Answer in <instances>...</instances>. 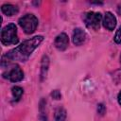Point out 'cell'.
<instances>
[{"label":"cell","mask_w":121,"mask_h":121,"mask_svg":"<svg viewBox=\"0 0 121 121\" xmlns=\"http://www.w3.org/2000/svg\"><path fill=\"white\" fill-rule=\"evenodd\" d=\"M1 43L4 45L16 44L19 42V38L17 36V27L15 24L9 23L5 26L1 30Z\"/></svg>","instance_id":"2"},{"label":"cell","mask_w":121,"mask_h":121,"mask_svg":"<svg viewBox=\"0 0 121 121\" xmlns=\"http://www.w3.org/2000/svg\"><path fill=\"white\" fill-rule=\"evenodd\" d=\"M86 33L83 29L78 27V28H75L74 31H73V36H72V39H73V43L74 44L76 45H81L85 40H86Z\"/></svg>","instance_id":"8"},{"label":"cell","mask_w":121,"mask_h":121,"mask_svg":"<svg viewBox=\"0 0 121 121\" xmlns=\"http://www.w3.org/2000/svg\"><path fill=\"white\" fill-rule=\"evenodd\" d=\"M11 93H12V95H13L14 100L18 101L22 97V95L24 94V90H23V88H21L19 86H14L11 89Z\"/></svg>","instance_id":"12"},{"label":"cell","mask_w":121,"mask_h":121,"mask_svg":"<svg viewBox=\"0 0 121 121\" xmlns=\"http://www.w3.org/2000/svg\"><path fill=\"white\" fill-rule=\"evenodd\" d=\"M120 63H121V56H120Z\"/></svg>","instance_id":"18"},{"label":"cell","mask_w":121,"mask_h":121,"mask_svg":"<svg viewBox=\"0 0 121 121\" xmlns=\"http://www.w3.org/2000/svg\"><path fill=\"white\" fill-rule=\"evenodd\" d=\"M1 10L5 15L12 16V15H14L18 12L19 9H18L17 6H14V5H11V4H5L1 7Z\"/></svg>","instance_id":"9"},{"label":"cell","mask_w":121,"mask_h":121,"mask_svg":"<svg viewBox=\"0 0 121 121\" xmlns=\"http://www.w3.org/2000/svg\"><path fill=\"white\" fill-rule=\"evenodd\" d=\"M113 40H114V42H115L116 43H121V26H120V27L118 28V30L116 31Z\"/></svg>","instance_id":"13"},{"label":"cell","mask_w":121,"mask_h":121,"mask_svg":"<svg viewBox=\"0 0 121 121\" xmlns=\"http://www.w3.org/2000/svg\"><path fill=\"white\" fill-rule=\"evenodd\" d=\"M49 67V58L46 55H43L42 59V63H41V80H43L46 78L47 71Z\"/></svg>","instance_id":"10"},{"label":"cell","mask_w":121,"mask_h":121,"mask_svg":"<svg viewBox=\"0 0 121 121\" xmlns=\"http://www.w3.org/2000/svg\"><path fill=\"white\" fill-rule=\"evenodd\" d=\"M97 112L100 114V115H103L105 112H106V108H105V106L103 105V104H98L97 105Z\"/></svg>","instance_id":"15"},{"label":"cell","mask_w":121,"mask_h":121,"mask_svg":"<svg viewBox=\"0 0 121 121\" xmlns=\"http://www.w3.org/2000/svg\"><path fill=\"white\" fill-rule=\"evenodd\" d=\"M20 26L26 34H32L38 26V18L33 14H26L18 21Z\"/></svg>","instance_id":"3"},{"label":"cell","mask_w":121,"mask_h":121,"mask_svg":"<svg viewBox=\"0 0 121 121\" xmlns=\"http://www.w3.org/2000/svg\"><path fill=\"white\" fill-rule=\"evenodd\" d=\"M102 23H103V26H104L105 28H107L108 30L112 31V30L114 29V27L116 26V18L112 12L107 11L105 13L104 17H103Z\"/></svg>","instance_id":"7"},{"label":"cell","mask_w":121,"mask_h":121,"mask_svg":"<svg viewBox=\"0 0 121 121\" xmlns=\"http://www.w3.org/2000/svg\"><path fill=\"white\" fill-rule=\"evenodd\" d=\"M117 13L119 15H121V4H119L118 7H117Z\"/></svg>","instance_id":"16"},{"label":"cell","mask_w":121,"mask_h":121,"mask_svg":"<svg viewBox=\"0 0 121 121\" xmlns=\"http://www.w3.org/2000/svg\"><path fill=\"white\" fill-rule=\"evenodd\" d=\"M4 78H9L12 82H18L24 78V72L18 65H15L9 72L4 74Z\"/></svg>","instance_id":"5"},{"label":"cell","mask_w":121,"mask_h":121,"mask_svg":"<svg viewBox=\"0 0 121 121\" xmlns=\"http://www.w3.org/2000/svg\"><path fill=\"white\" fill-rule=\"evenodd\" d=\"M68 43H69V39H68V36L66 33H60L59 34L56 38H55V41H54V45L55 47L60 50V51H64L67 46H68Z\"/></svg>","instance_id":"6"},{"label":"cell","mask_w":121,"mask_h":121,"mask_svg":"<svg viewBox=\"0 0 121 121\" xmlns=\"http://www.w3.org/2000/svg\"><path fill=\"white\" fill-rule=\"evenodd\" d=\"M83 21L88 28L93 30H98L100 23L102 21V15L100 12L89 11L83 15Z\"/></svg>","instance_id":"4"},{"label":"cell","mask_w":121,"mask_h":121,"mask_svg":"<svg viewBox=\"0 0 121 121\" xmlns=\"http://www.w3.org/2000/svg\"><path fill=\"white\" fill-rule=\"evenodd\" d=\"M66 110L62 107H59L55 112V121H65Z\"/></svg>","instance_id":"11"},{"label":"cell","mask_w":121,"mask_h":121,"mask_svg":"<svg viewBox=\"0 0 121 121\" xmlns=\"http://www.w3.org/2000/svg\"><path fill=\"white\" fill-rule=\"evenodd\" d=\"M117 99H118V103H119V105L121 106V92L118 94V96H117Z\"/></svg>","instance_id":"17"},{"label":"cell","mask_w":121,"mask_h":121,"mask_svg":"<svg viewBox=\"0 0 121 121\" xmlns=\"http://www.w3.org/2000/svg\"><path fill=\"white\" fill-rule=\"evenodd\" d=\"M43 36L42 35L34 36L28 40H26L17 47L9 50L2 57V66H4L5 63L8 65L13 61H20V62L26 61L30 57V55L32 54V52L43 42Z\"/></svg>","instance_id":"1"},{"label":"cell","mask_w":121,"mask_h":121,"mask_svg":"<svg viewBox=\"0 0 121 121\" xmlns=\"http://www.w3.org/2000/svg\"><path fill=\"white\" fill-rule=\"evenodd\" d=\"M51 96L54 98V99H60L61 97V95H60V92L59 90H54L52 93H51Z\"/></svg>","instance_id":"14"}]
</instances>
